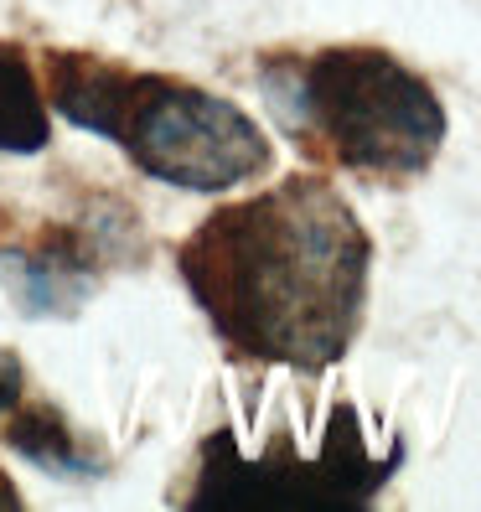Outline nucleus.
Returning <instances> with one entry per match:
<instances>
[{
    "label": "nucleus",
    "instance_id": "obj_2",
    "mask_svg": "<svg viewBox=\"0 0 481 512\" xmlns=\"http://www.w3.org/2000/svg\"><path fill=\"white\" fill-rule=\"evenodd\" d=\"M47 104L68 125L119 145L150 182L218 197L275 166V145L233 99L187 78L140 73L94 52H47Z\"/></svg>",
    "mask_w": 481,
    "mask_h": 512
},
{
    "label": "nucleus",
    "instance_id": "obj_6",
    "mask_svg": "<svg viewBox=\"0 0 481 512\" xmlns=\"http://www.w3.org/2000/svg\"><path fill=\"white\" fill-rule=\"evenodd\" d=\"M6 445L26 466L47 471L52 481H104L109 476V456L83 430H73V419L57 404H26L21 399L6 414Z\"/></svg>",
    "mask_w": 481,
    "mask_h": 512
},
{
    "label": "nucleus",
    "instance_id": "obj_8",
    "mask_svg": "<svg viewBox=\"0 0 481 512\" xmlns=\"http://www.w3.org/2000/svg\"><path fill=\"white\" fill-rule=\"evenodd\" d=\"M26 399V368L11 347H0V425H6V414Z\"/></svg>",
    "mask_w": 481,
    "mask_h": 512
},
{
    "label": "nucleus",
    "instance_id": "obj_7",
    "mask_svg": "<svg viewBox=\"0 0 481 512\" xmlns=\"http://www.w3.org/2000/svg\"><path fill=\"white\" fill-rule=\"evenodd\" d=\"M52 145V104L37 83V68L16 42H0V150L42 156Z\"/></svg>",
    "mask_w": 481,
    "mask_h": 512
},
{
    "label": "nucleus",
    "instance_id": "obj_4",
    "mask_svg": "<svg viewBox=\"0 0 481 512\" xmlns=\"http://www.w3.org/2000/svg\"><path fill=\"white\" fill-rule=\"evenodd\" d=\"M404 450L373 456L357 414L342 404L332 419V435L316 456H295L280 440L269 456L249 461L238 456L233 440L218 435L202 456L192 507H368L378 487L399 471Z\"/></svg>",
    "mask_w": 481,
    "mask_h": 512
},
{
    "label": "nucleus",
    "instance_id": "obj_1",
    "mask_svg": "<svg viewBox=\"0 0 481 512\" xmlns=\"http://www.w3.org/2000/svg\"><path fill=\"white\" fill-rule=\"evenodd\" d=\"M176 269L228 352L321 373L363 331L373 238L326 176H285L202 218Z\"/></svg>",
    "mask_w": 481,
    "mask_h": 512
},
{
    "label": "nucleus",
    "instance_id": "obj_5",
    "mask_svg": "<svg viewBox=\"0 0 481 512\" xmlns=\"http://www.w3.org/2000/svg\"><path fill=\"white\" fill-rule=\"evenodd\" d=\"M135 228L119 223V207L99 218H78L63 228H47L37 244L0 249V285L26 316H73L94 285L104 280V264L119 254Z\"/></svg>",
    "mask_w": 481,
    "mask_h": 512
},
{
    "label": "nucleus",
    "instance_id": "obj_3",
    "mask_svg": "<svg viewBox=\"0 0 481 512\" xmlns=\"http://www.w3.org/2000/svg\"><path fill=\"white\" fill-rule=\"evenodd\" d=\"M259 94L306 156L378 182L430 171L450 130L430 78L363 42L264 57Z\"/></svg>",
    "mask_w": 481,
    "mask_h": 512
},
{
    "label": "nucleus",
    "instance_id": "obj_9",
    "mask_svg": "<svg viewBox=\"0 0 481 512\" xmlns=\"http://www.w3.org/2000/svg\"><path fill=\"white\" fill-rule=\"evenodd\" d=\"M0 507H6V512H16V507H21V492L11 487V476H6V471H0Z\"/></svg>",
    "mask_w": 481,
    "mask_h": 512
}]
</instances>
